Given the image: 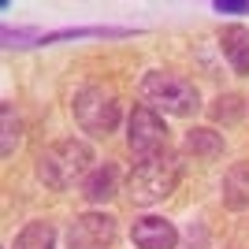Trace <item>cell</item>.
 Wrapping results in <instances>:
<instances>
[{"mask_svg": "<svg viewBox=\"0 0 249 249\" xmlns=\"http://www.w3.org/2000/svg\"><path fill=\"white\" fill-rule=\"evenodd\" d=\"M0 123H4V145H0V156H11L15 145H19V138H22V123H19V115H15L11 104H0Z\"/></svg>", "mask_w": 249, "mask_h": 249, "instance_id": "14", "label": "cell"}, {"mask_svg": "<svg viewBox=\"0 0 249 249\" xmlns=\"http://www.w3.org/2000/svg\"><path fill=\"white\" fill-rule=\"evenodd\" d=\"M219 52H223V60L231 63V71L249 78V26L242 22H231L219 30Z\"/></svg>", "mask_w": 249, "mask_h": 249, "instance_id": "8", "label": "cell"}, {"mask_svg": "<svg viewBox=\"0 0 249 249\" xmlns=\"http://www.w3.org/2000/svg\"><path fill=\"white\" fill-rule=\"evenodd\" d=\"M208 115L216 119V123H238L242 115H246V97L238 93H219L216 101H212V108H208Z\"/></svg>", "mask_w": 249, "mask_h": 249, "instance_id": "13", "label": "cell"}, {"mask_svg": "<svg viewBox=\"0 0 249 249\" xmlns=\"http://www.w3.org/2000/svg\"><path fill=\"white\" fill-rule=\"evenodd\" d=\"M115 216L108 212H82V216H74L63 231V242L67 249H112L115 246Z\"/></svg>", "mask_w": 249, "mask_h": 249, "instance_id": "6", "label": "cell"}, {"mask_svg": "<svg viewBox=\"0 0 249 249\" xmlns=\"http://www.w3.org/2000/svg\"><path fill=\"white\" fill-rule=\"evenodd\" d=\"M216 11H238V15H249L246 0H216Z\"/></svg>", "mask_w": 249, "mask_h": 249, "instance_id": "15", "label": "cell"}, {"mask_svg": "<svg viewBox=\"0 0 249 249\" xmlns=\"http://www.w3.org/2000/svg\"><path fill=\"white\" fill-rule=\"evenodd\" d=\"M182 171H186V164L171 149H164L156 156H142L130 167V175H126V197H130V205L149 208V205L167 201L178 190V182H182Z\"/></svg>", "mask_w": 249, "mask_h": 249, "instance_id": "1", "label": "cell"}, {"mask_svg": "<svg viewBox=\"0 0 249 249\" xmlns=\"http://www.w3.org/2000/svg\"><path fill=\"white\" fill-rule=\"evenodd\" d=\"M11 249H56V227L45 223V219H30L15 234V246Z\"/></svg>", "mask_w": 249, "mask_h": 249, "instance_id": "12", "label": "cell"}, {"mask_svg": "<svg viewBox=\"0 0 249 249\" xmlns=\"http://www.w3.org/2000/svg\"><path fill=\"white\" fill-rule=\"evenodd\" d=\"M115 194H119V167H115L112 160H104L82 182V197L89 201V205H104V201H112Z\"/></svg>", "mask_w": 249, "mask_h": 249, "instance_id": "9", "label": "cell"}, {"mask_svg": "<svg viewBox=\"0 0 249 249\" xmlns=\"http://www.w3.org/2000/svg\"><path fill=\"white\" fill-rule=\"evenodd\" d=\"M138 93H142V104H149L153 112H164V115H194L201 108L197 86L171 71H149L138 86Z\"/></svg>", "mask_w": 249, "mask_h": 249, "instance_id": "3", "label": "cell"}, {"mask_svg": "<svg viewBox=\"0 0 249 249\" xmlns=\"http://www.w3.org/2000/svg\"><path fill=\"white\" fill-rule=\"evenodd\" d=\"M167 123L164 115L153 112L149 104H134V112H130V123H126V145L130 153L142 160V156H156L167 149Z\"/></svg>", "mask_w": 249, "mask_h": 249, "instance_id": "5", "label": "cell"}, {"mask_svg": "<svg viewBox=\"0 0 249 249\" xmlns=\"http://www.w3.org/2000/svg\"><path fill=\"white\" fill-rule=\"evenodd\" d=\"M223 205L227 208H246L249 205V164H234L223 175Z\"/></svg>", "mask_w": 249, "mask_h": 249, "instance_id": "11", "label": "cell"}, {"mask_svg": "<svg viewBox=\"0 0 249 249\" xmlns=\"http://www.w3.org/2000/svg\"><path fill=\"white\" fill-rule=\"evenodd\" d=\"M97 167L93 160V145L82 138H63L56 145H49L37 156V178L49 190H71L78 182L89 178V171Z\"/></svg>", "mask_w": 249, "mask_h": 249, "instance_id": "2", "label": "cell"}, {"mask_svg": "<svg viewBox=\"0 0 249 249\" xmlns=\"http://www.w3.org/2000/svg\"><path fill=\"white\" fill-rule=\"evenodd\" d=\"M130 242L138 249H175L178 246V227L164 216H142L130 227Z\"/></svg>", "mask_w": 249, "mask_h": 249, "instance_id": "7", "label": "cell"}, {"mask_svg": "<svg viewBox=\"0 0 249 249\" xmlns=\"http://www.w3.org/2000/svg\"><path fill=\"white\" fill-rule=\"evenodd\" d=\"M74 123L82 126V134H93V138H108L119 126V115H123V104L112 89L104 86H82L74 93Z\"/></svg>", "mask_w": 249, "mask_h": 249, "instance_id": "4", "label": "cell"}, {"mask_svg": "<svg viewBox=\"0 0 249 249\" xmlns=\"http://www.w3.org/2000/svg\"><path fill=\"white\" fill-rule=\"evenodd\" d=\"M182 149L197 160H216V156H223V134H216L212 126H194L182 142Z\"/></svg>", "mask_w": 249, "mask_h": 249, "instance_id": "10", "label": "cell"}]
</instances>
